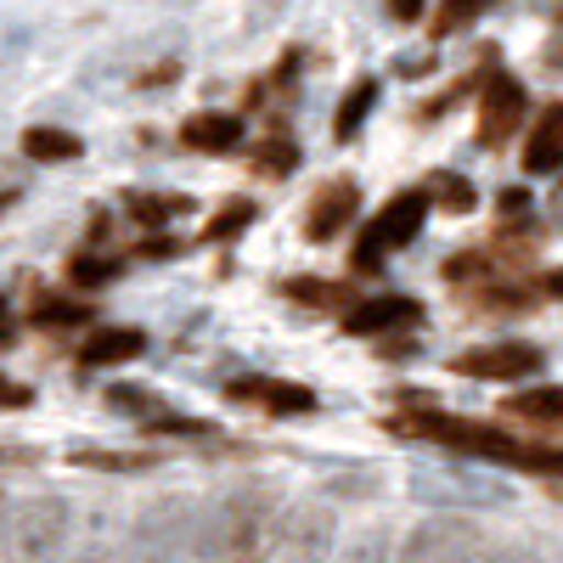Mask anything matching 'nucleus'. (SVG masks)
<instances>
[{
	"label": "nucleus",
	"instance_id": "nucleus-1",
	"mask_svg": "<svg viewBox=\"0 0 563 563\" xmlns=\"http://www.w3.org/2000/svg\"><path fill=\"white\" fill-rule=\"evenodd\" d=\"M276 541H282V519H276V496L265 485L225 490L198 519V558L203 563H265Z\"/></svg>",
	"mask_w": 563,
	"mask_h": 563
},
{
	"label": "nucleus",
	"instance_id": "nucleus-2",
	"mask_svg": "<svg viewBox=\"0 0 563 563\" xmlns=\"http://www.w3.org/2000/svg\"><path fill=\"white\" fill-rule=\"evenodd\" d=\"M389 429L406 434V440L451 445V451L485 456V462H501V467H530V474L563 479V451L530 445V440H507L501 429H490V422H467V417H451V411H406V417H389Z\"/></svg>",
	"mask_w": 563,
	"mask_h": 563
},
{
	"label": "nucleus",
	"instance_id": "nucleus-3",
	"mask_svg": "<svg viewBox=\"0 0 563 563\" xmlns=\"http://www.w3.org/2000/svg\"><path fill=\"white\" fill-rule=\"evenodd\" d=\"M198 519L203 512L186 496H158L153 507L135 512L124 536V563H186L198 552Z\"/></svg>",
	"mask_w": 563,
	"mask_h": 563
},
{
	"label": "nucleus",
	"instance_id": "nucleus-4",
	"mask_svg": "<svg viewBox=\"0 0 563 563\" xmlns=\"http://www.w3.org/2000/svg\"><path fill=\"white\" fill-rule=\"evenodd\" d=\"M74 547V507L63 496H29L23 507H12L7 525V563H63V552Z\"/></svg>",
	"mask_w": 563,
	"mask_h": 563
},
{
	"label": "nucleus",
	"instance_id": "nucleus-5",
	"mask_svg": "<svg viewBox=\"0 0 563 563\" xmlns=\"http://www.w3.org/2000/svg\"><path fill=\"white\" fill-rule=\"evenodd\" d=\"M422 220H429V192H400L378 220L361 231V243H355V271H378L384 254H395V249H406V243L417 238Z\"/></svg>",
	"mask_w": 563,
	"mask_h": 563
},
{
	"label": "nucleus",
	"instance_id": "nucleus-6",
	"mask_svg": "<svg viewBox=\"0 0 563 563\" xmlns=\"http://www.w3.org/2000/svg\"><path fill=\"white\" fill-rule=\"evenodd\" d=\"M474 558H479V530L467 519H451V512L422 519L400 547V563H474Z\"/></svg>",
	"mask_w": 563,
	"mask_h": 563
},
{
	"label": "nucleus",
	"instance_id": "nucleus-7",
	"mask_svg": "<svg viewBox=\"0 0 563 563\" xmlns=\"http://www.w3.org/2000/svg\"><path fill=\"white\" fill-rule=\"evenodd\" d=\"M411 496L429 507H501L507 490L479 479V474H456V467H411Z\"/></svg>",
	"mask_w": 563,
	"mask_h": 563
},
{
	"label": "nucleus",
	"instance_id": "nucleus-8",
	"mask_svg": "<svg viewBox=\"0 0 563 563\" xmlns=\"http://www.w3.org/2000/svg\"><path fill=\"white\" fill-rule=\"evenodd\" d=\"M333 547H339V519L321 501H305L282 519V541H276L282 563H327Z\"/></svg>",
	"mask_w": 563,
	"mask_h": 563
},
{
	"label": "nucleus",
	"instance_id": "nucleus-9",
	"mask_svg": "<svg viewBox=\"0 0 563 563\" xmlns=\"http://www.w3.org/2000/svg\"><path fill=\"white\" fill-rule=\"evenodd\" d=\"M541 366H547V350H536V344H485V350H462L451 361V372H462V378H490V384L536 378Z\"/></svg>",
	"mask_w": 563,
	"mask_h": 563
},
{
	"label": "nucleus",
	"instance_id": "nucleus-10",
	"mask_svg": "<svg viewBox=\"0 0 563 563\" xmlns=\"http://www.w3.org/2000/svg\"><path fill=\"white\" fill-rule=\"evenodd\" d=\"M525 108H530V97H525V85L512 74L485 79V90H479V141H485V147L512 141V130L525 124Z\"/></svg>",
	"mask_w": 563,
	"mask_h": 563
},
{
	"label": "nucleus",
	"instance_id": "nucleus-11",
	"mask_svg": "<svg viewBox=\"0 0 563 563\" xmlns=\"http://www.w3.org/2000/svg\"><path fill=\"white\" fill-rule=\"evenodd\" d=\"M225 400L238 406H260L271 417H299V411H316V395L305 384H282V378H265V372H249V378L225 384Z\"/></svg>",
	"mask_w": 563,
	"mask_h": 563
},
{
	"label": "nucleus",
	"instance_id": "nucleus-12",
	"mask_svg": "<svg viewBox=\"0 0 563 563\" xmlns=\"http://www.w3.org/2000/svg\"><path fill=\"white\" fill-rule=\"evenodd\" d=\"M355 209H361V186H355V180L321 186V192L310 198V214H305V238H310V243H333L339 231L355 220Z\"/></svg>",
	"mask_w": 563,
	"mask_h": 563
},
{
	"label": "nucleus",
	"instance_id": "nucleus-13",
	"mask_svg": "<svg viewBox=\"0 0 563 563\" xmlns=\"http://www.w3.org/2000/svg\"><path fill=\"white\" fill-rule=\"evenodd\" d=\"M525 169H530V175H552V169H563V102H547L541 119L530 124Z\"/></svg>",
	"mask_w": 563,
	"mask_h": 563
},
{
	"label": "nucleus",
	"instance_id": "nucleus-14",
	"mask_svg": "<svg viewBox=\"0 0 563 563\" xmlns=\"http://www.w3.org/2000/svg\"><path fill=\"white\" fill-rule=\"evenodd\" d=\"M180 141L192 153H231L243 141V119H231V113H192L180 124Z\"/></svg>",
	"mask_w": 563,
	"mask_h": 563
},
{
	"label": "nucleus",
	"instance_id": "nucleus-15",
	"mask_svg": "<svg viewBox=\"0 0 563 563\" xmlns=\"http://www.w3.org/2000/svg\"><path fill=\"white\" fill-rule=\"evenodd\" d=\"M411 321H417V305L400 299V294H389V299H366V305H355V310L344 316L350 333H389V327H411Z\"/></svg>",
	"mask_w": 563,
	"mask_h": 563
},
{
	"label": "nucleus",
	"instance_id": "nucleus-16",
	"mask_svg": "<svg viewBox=\"0 0 563 563\" xmlns=\"http://www.w3.org/2000/svg\"><path fill=\"white\" fill-rule=\"evenodd\" d=\"M141 350H147V333H141V327H108V333H97L79 350V361L85 366H119V361H135Z\"/></svg>",
	"mask_w": 563,
	"mask_h": 563
},
{
	"label": "nucleus",
	"instance_id": "nucleus-17",
	"mask_svg": "<svg viewBox=\"0 0 563 563\" xmlns=\"http://www.w3.org/2000/svg\"><path fill=\"white\" fill-rule=\"evenodd\" d=\"M85 153V141L74 135V130H63V124H34V130H23V158H34V164H68V158H79Z\"/></svg>",
	"mask_w": 563,
	"mask_h": 563
},
{
	"label": "nucleus",
	"instance_id": "nucleus-18",
	"mask_svg": "<svg viewBox=\"0 0 563 563\" xmlns=\"http://www.w3.org/2000/svg\"><path fill=\"white\" fill-rule=\"evenodd\" d=\"M68 563H113V512L108 507H97L85 519V530L68 547Z\"/></svg>",
	"mask_w": 563,
	"mask_h": 563
},
{
	"label": "nucleus",
	"instance_id": "nucleus-19",
	"mask_svg": "<svg viewBox=\"0 0 563 563\" xmlns=\"http://www.w3.org/2000/svg\"><path fill=\"white\" fill-rule=\"evenodd\" d=\"M372 108H378V79H355V85H350V97H344L339 113H333V135H339V141H355Z\"/></svg>",
	"mask_w": 563,
	"mask_h": 563
},
{
	"label": "nucleus",
	"instance_id": "nucleus-20",
	"mask_svg": "<svg viewBox=\"0 0 563 563\" xmlns=\"http://www.w3.org/2000/svg\"><path fill=\"white\" fill-rule=\"evenodd\" d=\"M124 209L141 220V225H164L175 214H192V198H180V192H130Z\"/></svg>",
	"mask_w": 563,
	"mask_h": 563
},
{
	"label": "nucleus",
	"instance_id": "nucleus-21",
	"mask_svg": "<svg viewBox=\"0 0 563 563\" xmlns=\"http://www.w3.org/2000/svg\"><path fill=\"white\" fill-rule=\"evenodd\" d=\"M512 417L525 422H547V429H563V389H530V395H512L507 400Z\"/></svg>",
	"mask_w": 563,
	"mask_h": 563
},
{
	"label": "nucleus",
	"instance_id": "nucleus-22",
	"mask_svg": "<svg viewBox=\"0 0 563 563\" xmlns=\"http://www.w3.org/2000/svg\"><path fill=\"white\" fill-rule=\"evenodd\" d=\"M79 467H102V474H147L153 456H141V451H74Z\"/></svg>",
	"mask_w": 563,
	"mask_h": 563
},
{
	"label": "nucleus",
	"instance_id": "nucleus-23",
	"mask_svg": "<svg viewBox=\"0 0 563 563\" xmlns=\"http://www.w3.org/2000/svg\"><path fill=\"white\" fill-rule=\"evenodd\" d=\"M108 406H113V411H124V417H141V422H158V417H164L158 395L135 389V384H113V389H108Z\"/></svg>",
	"mask_w": 563,
	"mask_h": 563
},
{
	"label": "nucleus",
	"instance_id": "nucleus-24",
	"mask_svg": "<svg viewBox=\"0 0 563 563\" xmlns=\"http://www.w3.org/2000/svg\"><path fill=\"white\" fill-rule=\"evenodd\" d=\"M288 299H299V305H316V310H339L350 294L339 288V282H316V276H294L288 282Z\"/></svg>",
	"mask_w": 563,
	"mask_h": 563
},
{
	"label": "nucleus",
	"instance_id": "nucleus-25",
	"mask_svg": "<svg viewBox=\"0 0 563 563\" xmlns=\"http://www.w3.org/2000/svg\"><path fill=\"white\" fill-rule=\"evenodd\" d=\"M490 7V0H440V12H434V23H429V34L434 40H445V34H456V29H467L479 12Z\"/></svg>",
	"mask_w": 563,
	"mask_h": 563
},
{
	"label": "nucleus",
	"instance_id": "nucleus-26",
	"mask_svg": "<svg viewBox=\"0 0 563 563\" xmlns=\"http://www.w3.org/2000/svg\"><path fill=\"white\" fill-rule=\"evenodd\" d=\"M429 203H440L445 214H467L474 209V186H467L462 175H434L429 180Z\"/></svg>",
	"mask_w": 563,
	"mask_h": 563
},
{
	"label": "nucleus",
	"instance_id": "nucleus-27",
	"mask_svg": "<svg viewBox=\"0 0 563 563\" xmlns=\"http://www.w3.org/2000/svg\"><path fill=\"white\" fill-rule=\"evenodd\" d=\"M254 169L260 175H288V169H299V147H294V141H260V147H254Z\"/></svg>",
	"mask_w": 563,
	"mask_h": 563
},
{
	"label": "nucleus",
	"instance_id": "nucleus-28",
	"mask_svg": "<svg viewBox=\"0 0 563 563\" xmlns=\"http://www.w3.org/2000/svg\"><path fill=\"white\" fill-rule=\"evenodd\" d=\"M254 214H260V209H254L249 198H231V203L220 209V220H209V225H203V238H209V243H225L231 231H243V225H249Z\"/></svg>",
	"mask_w": 563,
	"mask_h": 563
},
{
	"label": "nucleus",
	"instance_id": "nucleus-29",
	"mask_svg": "<svg viewBox=\"0 0 563 563\" xmlns=\"http://www.w3.org/2000/svg\"><path fill=\"white\" fill-rule=\"evenodd\" d=\"M344 563H389V536H384V530L355 536V547L344 552Z\"/></svg>",
	"mask_w": 563,
	"mask_h": 563
},
{
	"label": "nucleus",
	"instance_id": "nucleus-30",
	"mask_svg": "<svg viewBox=\"0 0 563 563\" xmlns=\"http://www.w3.org/2000/svg\"><path fill=\"white\" fill-rule=\"evenodd\" d=\"M90 316V305H63V299H40V310H34V321H45V327H79Z\"/></svg>",
	"mask_w": 563,
	"mask_h": 563
},
{
	"label": "nucleus",
	"instance_id": "nucleus-31",
	"mask_svg": "<svg viewBox=\"0 0 563 563\" xmlns=\"http://www.w3.org/2000/svg\"><path fill=\"white\" fill-rule=\"evenodd\" d=\"M68 271H74V282H85V288H97V282H108V276L119 271V260H102V254H79Z\"/></svg>",
	"mask_w": 563,
	"mask_h": 563
},
{
	"label": "nucleus",
	"instance_id": "nucleus-32",
	"mask_svg": "<svg viewBox=\"0 0 563 563\" xmlns=\"http://www.w3.org/2000/svg\"><path fill=\"white\" fill-rule=\"evenodd\" d=\"M175 74H180V63H158V68L141 74L135 85H141V90H164V85H175Z\"/></svg>",
	"mask_w": 563,
	"mask_h": 563
},
{
	"label": "nucleus",
	"instance_id": "nucleus-33",
	"mask_svg": "<svg viewBox=\"0 0 563 563\" xmlns=\"http://www.w3.org/2000/svg\"><path fill=\"white\" fill-rule=\"evenodd\" d=\"M501 214H507V220H525V214H530V192L507 186V192H501Z\"/></svg>",
	"mask_w": 563,
	"mask_h": 563
},
{
	"label": "nucleus",
	"instance_id": "nucleus-34",
	"mask_svg": "<svg viewBox=\"0 0 563 563\" xmlns=\"http://www.w3.org/2000/svg\"><path fill=\"white\" fill-rule=\"evenodd\" d=\"M485 563H536V552H525V547H501V552H490Z\"/></svg>",
	"mask_w": 563,
	"mask_h": 563
},
{
	"label": "nucleus",
	"instance_id": "nucleus-35",
	"mask_svg": "<svg viewBox=\"0 0 563 563\" xmlns=\"http://www.w3.org/2000/svg\"><path fill=\"white\" fill-rule=\"evenodd\" d=\"M541 63H547L552 74H563V34H558V40L547 45V52H541Z\"/></svg>",
	"mask_w": 563,
	"mask_h": 563
},
{
	"label": "nucleus",
	"instance_id": "nucleus-36",
	"mask_svg": "<svg viewBox=\"0 0 563 563\" xmlns=\"http://www.w3.org/2000/svg\"><path fill=\"white\" fill-rule=\"evenodd\" d=\"M169 254H175V243H169V238H158V243H147V249H141L135 260H169Z\"/></svg>",
	"mask_w": 563,
	"mask_h": 563
},
{
	"label": "nucleus",
	"instance_id": "nucleus-37",
	"mask_svg": "<svg viewBox=\"0 0 563 563\" xmlns=\"http://www.w3.org/2000/svg\"><path fill=\"white\" fill-rule=\"evenodd\" d=\"M7 525H12V507H7V496H0V547H7Z\"/></svg>",
	"mask_w": 563,
	"mask_h": 563
},
{
	"label": "nucleus",
	"instance_id": "nucleus-38",
	"mask_svg": "<svg viewBox=\"0 0 563 563\" xmlns=\"http://www.w3.org/2000/svg\"><path fill=\"white\" fill-rule=\"evenodd\" d=\"M7 333H12V305L0 299V339H7Z\"/></svg>",
	"mask_w": 563,
	"mask_h": 563
},
{
	"label": "nucleus",
	"instance_id": "nucleus-39",
	"mask_svg": "<svg viewBox=\"0 0 563 563\" xmlns=\"http://www.w3.org/2000/svg\"><path fill=\"white\" fill-rule=\"evenodd\" d=\"M547 288H552V299H563V271H552V276H547Z\"/></svg>",
	"mask_w": 563,
	"mask_h": 563
},
{
	"label": "nucleus",
	"instance_id": "nucleus-40",
	"mask_svg": "<svg viewBox=\"0 0 563 563\" xmlns=\"http://www.w3.org/2000/svg\"><path fill=\"white\" fill-rule=\"evenodd\" d=\"M558 563H563V558H558Z\"/></svg>",
	"mask_w": 563,
	"mask_h": 563
}]
</instances>
